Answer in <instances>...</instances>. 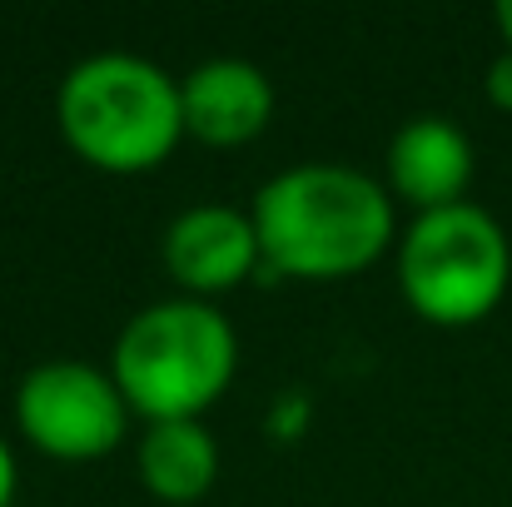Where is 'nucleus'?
Wrapping results in <instances>:
<instances>
[{"instance_id":"1","label":"nucleus","mask_w":512,"mask_h":507,"mask_svg":"<svg viewBox=\"0 0 512 507\" xmlns=\"http://www.w3.org/2000/svg\"><path fill=\"white\" fill-rule=\"evenodd\" d=\"M264 279L334 284L373 269L398 244V204L383 179L334 160L279 169L249 204Z\"/></svg>"},{"instance_id":"2","label":"nucleus","mask_w":512,"mask_h":507,"mask_svg":"<svg viewBox=\"0 0 512 507\" xmlns=\"http://www.w3.org/2000/svg\"><path fill=\"white\" fill-rule=\"evenodd\" d=\"M55 120L75 160L100 174H150L184 140L179 80L130 50L75 60L55 90Z\"/></svg>"},{"instance_id":"3","label":"nucleus","mask_w":512,"mask_h":507,"mask_svg":"<svg viewBox=\"0 0 512 507\" xmlns=\"http://www.w3.org/2000/svg\"><path fill=\"white\" fill-rule=\"evenodd\" d=\"M239 373V334L209 299H155L110 348V378L145 423L204 418Z\"/></svg>"},{"instance_id":"4","label":"nucleus","mask_w":512,"mask_h":507,"mask_svg":"<svg viewBox=\"0 0 512 507\" xmlns=\"http://www.w3.org/2000/svg\"><path fill=\"white\" fill-rule=\"evenodd\" d=\"M512 284V239L483 204L413 214L398 239V294L433 329L483 324Z\"/></svg>"},{"instance_id":"5","label":"nucleus","mask_w":512,"mask_h":507,"mask_svg":"<svg viewBox=\"0 0 512 507\" xmlns=\"http://www.w3.org/2000/svg\"><path fill=\"white\" fill-rule=\"evenodd\" d=\"M20 438L55 463H100L130 433V403L110 368L85 358H45L15 383Z\"/></svg>"},{"instance_id":"6","label":"nucleus","mask_w":512,"mask_h":507,"mask_svg":"<svg viewBox=\"0 0 512 507\" xmlns=\"http://www.w3.org/2000/svg\"><path fill=\"white\" fill-rule=\"evenodd\" d=\"M160 259H165V274L179 284V294L209 299V304L219 294L249 284L254 274H264V254H259L249 209L224 204V199L179 209L165 224Z\"/></svg>"},{"instance_id":"7","label":"nucleus","mask_w":512,"mask_h":507,"mask_svg":"<svg viewBox=\"0 0 512 507\" xmlns=\"http://www.w3.org/2000/svg\"><path fill=\"white\" fill-rule=\"evenodd\" d=\"M179 110H184V140H199L209 150H239L269 130L274 80L254 60L214 55L179 80Z\"/></svg>"},{"instance_id":"8","label":"nucleus","mask_w":512,"mask_h":507,"mask_svg":"<svg viewBox=\"0 0 512 507\" xmlns=\"http://www.w3.org/2000/svg\"><path fill=\"white\" fill-rule=\"evenodd\" d=\"M473 174H478L473 140L448 115L408 120L388 140V155H383V189L393 194V204H408L413 214L463 204Z\"/></svg>"},{"instance_id":"9","label":"nucleus","mask_w":512,"mask_h":507,"mask_svg":"<svg viewBox=\"0 0 512 507\" xmlns=\"http://www.w3.org/2000/svg\"><path fill=\"white\" fill-rule=\"evenodd\" d=\"M135 473L150 498L160 503H199L219 483V443L204 428V418L184 423H145L135 443Z\"/></svg>"},{"instance_id":"10","label":"nucleus","mask_w":512,"mask_h":507,"mask_svg":"<svg viewBox=\"0 0 512 507\" xmlns=\"http://www.w3.org/2000/svg\"><path fill=\"white\" fill-rule=\"evenodd\" d=\"M309 423H314V403H309V393H299V388L279 393V398L269 403V413H264V433H269L274 443H299V438L309 433Z\"/></svg>"},{"instance_id":"11","label":"nucleus","mask_w":512,"mask_h":507,"mask_svg":"<svg viewBox=\"0 0 512 507\" xmlns=\"http://www.w3.org/2000/svg\"><path fill=\"white\" fill-rule=\"evenodd\" d=\"M483 95H488L498 110L512 115V50L493 55V65H488V75H483Z\"/></svg>"},{"instance_id":"12","label":"nucleus","mask_w":512,"mask_h":507,"mask_svg":"<svg viewBox=\"0 0 512 507\" xmlns=\"http://www.w3.org/2000/svg\"><path fill=\"white\" fill-rule=\"evenodd\" d=\"M15 478H20V468H15V448H10L5 433H0V507H15Z\"/></svg>"},{"instance_id":"13","label":"nucleus","mask_w":512,"mask_h":507,"mask_svg":"<svg viewBox=\"0 0 512 507\" xmlns=\"http://www.w3.org/2000/svg\"><path fill=\"white\" fill-rule=\"evenodd\" d=\"M493 20H498V30H503V50H512V0H503V5L493 10Z\"/></svg>"}]
</instances>
